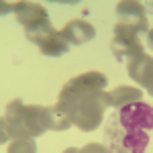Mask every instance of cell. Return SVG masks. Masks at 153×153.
<instances>
[{
    "instance_id": "cell-5",
    "label": "cell",
    "mask_w": 153,
    "mask_h": 153,
    "mask_svg": "<svg viewBox=\"0 0 153 153\" xmlns=\"http://www.w3.org/2000/svg\"><path fill=\"white\" fill-rule=\"evenodd\" d=\"M0 6H2V14L14 12L16 21L25 27V31H31L37 27H43V25H51L47 10L39 2H12V4L2 2Z\"/></svg>"
},
{
    "instance_id": "cell-11",
    "label": "cell",
    "mask_w": 153,
    "mask_h": 153,
    "mask_svg": "<svg viewBox=\"0 0 153 153\" xmlns=\"http://www.w3.org/2000/svg\"><path fill=\"white\" fill-rule=\"evenodd\" d=\"M117 16H118V23H133V25L147 23L145 4L135 2V0H123V2H118L117 4Z\"/></svg>"
},
{
    "instance_id": "cell-3",
    "label": "cell",
    "mask_w": 153,
    "mask_h": 153,
    "mask_svg": "<svg viewBox=\"0 0 153 153\" xmlns=\"http://www.w3.org/2000/svg\"><path fill=\"white\" fill-rule=\"evenodd\" d=\"M149 33V23L133 25V23H117L114 25V39L110 51L118 61H129L145 53L141 37Z\"/></svg>"
},
{
    "instance_id": "cell-2",
    "label": "cell",
    "mask_w": 153,
    "mask_h": 153,
    "mask_svg": "<svg viewBox=\"0 0 153 153\" xmlns=\"http://www.w3.org/2000/svg\"><path fill=\"white\" fill-rule=\"evenodd\" d=\"M71 123L59 117L53 106L25 104L14 98L6 104V112L0 120V143L8 139H35L47 131H65Z\"/></svg>"
},
{
    "instance_id": "cell-6",
    "label": "cell",
    "mask_w": 153,
    "mask_h": 153,
    "mask_svg": "<svg viewBox=\"0 0 153 153\" xmlns=\"http://www.w3.org/2000/svg\"><path fill=\"white\" fill-rule=\"evenodd\" d=\"M112 120H117L125 129H141L149 133L153 129V108L139 100V102H133L120 108L112 117Z\"/></svg>"
},
{
    "instance_id": "cell-1",
    "label": "cell",
    "mask_w": 153,
    "mask_h": 153,
    "mask_svg": "<svg viewBox=\"0 0 153 153\" xmlns=\"http://www.w3.org/2000/svg\"><path fill=\"white\" fill-rule=\"evenodd\" d=\"M106 76L100 71H84L71 78L59 90L53 110L70 120L80 131H94L104 118V88Z\"/></svg>"
},
{
    "instance_id": "cell-7",
    "label": "cell",
    "mask_w": 153,
    "mask_h": 153,
    "mask_svg": "<svg viewBox=\"0 0 153 153\" xmlns=\"http://www.w3.org/2000/svg\"><path fill=\"white\" fill-rule=\"evenodd\" d=\"M118 129H123V137L120 135H110L112 139V147L114 151H120V153H145L147 145H149V135L147 131H141V129H125L120 127L117 120H112Z\"/></svg>"
},
{
    "instance_id": "cell-12",
    "label": "cell",
    "mask_w": 153,
    "mask_h": 153,
    "mask_svg": "<svg viewBox=\"0 0 153 153\" xmlns=\"http://www.w3.org/2000/svg\"><path fill=\"white\" fill-rule=\"evenodd\" d=\"M6 153H37V143L35 139H14Z\"/></svg>"
},
{
    "instance_id": "cell-10",
    "label": "cell",
    "mask_w": 153,
    "mask_h": 153,
    "mask_svg": "<svg viewBox=\"0 0 153 153\" xmlns=\"http://www.w3.org/2000/svg\"><path fill=\"white\" fill-rule=\"evenodd\" d=\"M143 98V90L141 88H133V86H117L114 90L104 92V104L112 106V108H125L127 104L139 102Z\"/></svg>"
},
{
    "instance_id": "cell-13",
    "label": "cell",
    "mask_w": 153,
    "mask_h": 153,
    "mask_svg": "<svg viewBox=\"0 0 153 153\" xmlns=\"http://www.w3.org/2000/svg\"><path fill=\"white\" fill-rule=\"evenodd\" d=\"M80 153H112V151L104 145H100V143H88L80 149Z\"/></svg>"
},
{
    "instance_id": "cell-4",
    "label": "cell",
    "mask_w": 153,
    "mask_h": 153,
    "mask_svg": "<svg viewBox=\"0 0 153 153\" xmlns=\"http://www.w3.org/2000/svg\"><path fill=\"white\" fill-rule=\"evenodd\" d=\"M25 35L31 43H35L41 49L43 55H49V57H59V55L68 53V49H70V43L51 25H43V27L31 29V31H25Z\"/></svg>"
},
{
    "instance_id": "cell-9",
    "label": "cell",
    "mask_w": 153,
    "mask_h": 153,
    "mask_svg": "<svg viewBox=\"0 0 153 153\" xmlns=\"http://www.w3.org/2000/svg\"><path fill=\"white\" fill-rule=\"evenodd\" d=\"M127 71H129V78L133 82H137L141 88H147L153 80V57L143 53L135 59L127 61Z\"/></svg>"
},
{
    "instance_id": "cell-14",
    "label": "cell",
    "mask_w": 153,
    "mask_h": 153,
    "mask_svg": "<svg viewBox=\"0 0 153 153\" xmlns=\"http://www.w3.org/2000/svg\"><path fill=\"white\" fill-rule=\"evenodd\" d=\"M147 45L153 49V27L149 29V33H147Z\"/></svg>"
},
{
    "instance_id": "cell-8",
    "label": "cell",
    "mask_w": 153,
    "mask_h": 153,
    "mask_svg": "<svg viewBox=\"0 0 153 153\" xmlns=\"http://www.w3.org/2000/svg\"><path fill=\"white\" fill-rule=\"evenodd\" d=\"M63 39L70 43V47H78V45H84V43H88V41H92L96 37V29L92 27L90 23H86V21H80V19H74L70 23H65V27L59 31Z\"/></svg>"
},
{
    "instance_id": "cell-16",
    "label": "cell",
    "mask_w": 153,
    "mask_h": 153,
    "mask_svg": "<svg viewBox=\"0 0 153 153\" xmlns=\"http://www.w3.org/2000/svg\"><path fill=\"white\" fill-rule=\"evenodd\" d=\"M147 92H149V94L153 96V80H151V84H149V86H147Z\"/></svg>"
},
{
    "instance_id": "cell-15",
    "label": "cell",
    "mask_w": 153,
    "mask_h": 153,
    "mask_svg": "<svg viewBox=\"0 0 153 153\" xmlns=\"http://www.w3.org/2000/svg\"><path fill=\"white\" fill-rule=\"evenodd\" d=\"M63 153H80V149H76V147H70V149H65Z\"/></svg>"
}]
</instances>
